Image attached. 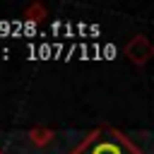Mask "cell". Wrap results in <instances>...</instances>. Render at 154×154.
Segmentation results:
<instances>
[{"mask_svg": "<svg viewBox=\"0 0 154 154\" xmlns=\"http://www.w3.org/2000/svg\"><path fill=\"white\" fill-rule=\"evenodd\" d=\"M82 154H120V149H118L113 142H94V144H89Z\"/></svg>", "mask_w": 154, "mask_h": 154, "instance_id": "cell-1", "label": "cell"}]
</instances>
